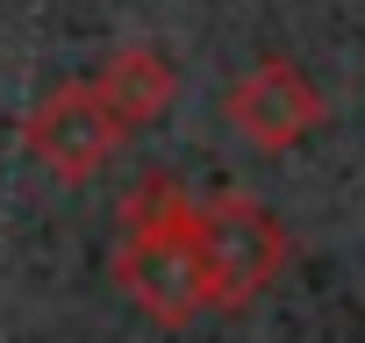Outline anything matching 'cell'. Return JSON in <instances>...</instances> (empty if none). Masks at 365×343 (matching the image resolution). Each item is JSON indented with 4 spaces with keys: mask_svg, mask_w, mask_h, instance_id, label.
Masks as SVG:
<instances>
[{
    "mask_svg": "<svg viewBox=\"0 0 365 343\" xmlns=\"http://www.w3.org/2000/svg\"><path fill=\"white\" fill-rule=\"evenodd\" d=\"M122 143H129V122L101 100L93 79H65V86H51V93L22 115V150L51 172L58 186H86L93 172L115 164Z\"/></svg>",
    "mask_w": 365,
    "mask_h": 343,
    "instance_id": "3957f363",
    "label": "cell"
},
{
    "mask_svg": "<svg viewBox=\"0 0 365 343\" xmlns=\"http://www.w3.org/2000/svg\"><path fill=\"white\" fill-rule=\"evenodd\" d=\"M194 208L201 201L179 186V172H143L122 201V215H115V286L158 329H187L208 307Z\"/></svg>",
    "mask_w": 365,
    "mask_h": 343,
    "instance_id": "6da1fadb",
    "label": "cell"
},
{
    "mask_svg": "<svg viewBox=\"0 0 365 343\" xmlns=\"http://www.w3.org/2000/svg\"><path fill=\"white\" fill-rule=\"evenodd\" d=\"M222 122L237 129V143L279 157V150L308 143V136L329 122V100H322V86H315L294 58H258V65H244V72L230 79Z\"/></svg>",
    "mask_w": 365,
    "mask_h": 343,
    "instance_id": "277c9868",
    "label": "cell"
},
{
    "mask_svg": "<svg viewBox=\"0 0 365 343\" xmlns=\"http://www.w3.org/2000/svg\"><path fill=\"white\" fill-rule=\"evenodd\" d=\"M194 243H201V279H208V307L215 315L251 307L294 258L287 222L265 201L237 194V186H222V194H208L194 208Z\"/></svg>",
    "mask_w": 365,
    "mask_h": 343,
    "instance_id": "7a4b0ae2",
    "label": "cell"
},
{
    "mask_svg": "<svg viewBox=\"0 0 365 343\" xmlns=\"http://www.w3.org/2000/svg\"><path fill=\"white\" fill-rule=\"evenodd\" d=\"M93 86H101V100H108L129 129H143V122H158V115L179 100V65H172L165 51H150V43H122V51L101 58Z\"/></svg>",
    "mask_w": 365,
    "mask_h": 343,
    "instance_id": "5b68a950",
    "label": "cell"
}]
</instances>
